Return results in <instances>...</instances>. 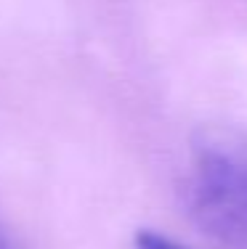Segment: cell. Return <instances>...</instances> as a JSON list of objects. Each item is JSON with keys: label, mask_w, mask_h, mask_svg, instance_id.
I'll list each match as a JSON object with an SVG mask.
<instances>
[{"label": "cell", "mask_w": 247, "mask_h": 249, "mask_svg": "<svg viewBox=\"0 0 247 249\" xmlns=\"http://www.w3.org/2000/svg\"><path fill=\"white\" fill-rule=\"evenodd\" d=\"M186 212L202 233L247 249V133L228 124L199 127L191 138Z\"/></svg>", "instance_id": "1"}, {"label": "cell", "mask_w": 247, "mask_h": 249, "mask_svg": "<svg viewBox=\"0 0 247 249\" xmlns=\"http://www.w3.org/2000/svg\"><path fill=\"white\" fill-rule=\"evenodd\" d=\"M133 244H136V249H186V247L175 244L173 239H168V236L154 233V231H138Z\"/></svg>", "instance_id": "2"}, {"label": "cell", "mask_w": 247, "mask_h": 249, "mask_svg": "<svg viewBox=\"0 0 247 249\" xmlns=\"http://www.w3.org/2000/svg\"><path fill=\"white\" fill-rule=\"evenodd\" d=\"M0 249H16V244H14V241H11L8 236L3 233V231H0Z\"/></svg>", "instance_id": "3"}]
</instances>
